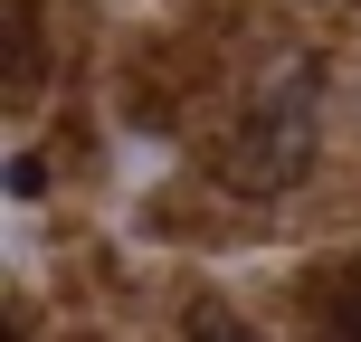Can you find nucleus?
I'll list each match as a JSON object with an SVG mask.
<instances>
[{"label":"nucleus","mask_w":361,"mask_h":342,"mask_svg":"<svg viewBox=\"0 0 361 342\" xmlns=\"http://www.w3.org/2000/svg\"><path fill=\"white\" fill-rule=\"evenodd\" d=\"M305 162H314V67H276L238 114L228 152H219V181L228 190H286Z\"/></svg>","instance_id":"1"},{"label":"nucleus","mask_w":361,"mask_h":342,"mask_svg":"<svg viewBox=\"0 0 361 342\" xmlns=\"http://www.w3.org/2000/svg\"><path fill=\"white\" fill-rule=\"evenodd\" d=\"M190 342H257V333L238 324V314H219V305H200V314H190Z\"/></svg>","instance_id":"2"},{"label":"nucleus","mask_w":361,"mask_h":342,"mask_svg":"<svg viewBox=\"0 0 361 342\" xmlns=\"http://www.w3.org/2000/svg\"><path fill=\"white\" fill-rule=\"evenodd\" d=\"M324 342H361V286H352V295H333V314H324Z\"/></svg>","instance_id":"3"}]
</instances>
